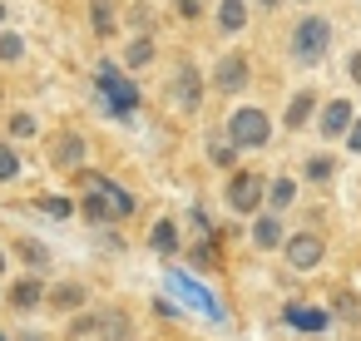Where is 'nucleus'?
<instances>
[{"instance_id": "34", "label": "nucleus", "mask_w": 361, "mask_h": 341, "mask_svg": "<svg viewBox=\"0 0 361 341\" xmlns=\"http://www.w3.org/2000/svg\"><path fill=\"white\" fill-rule=\"evenodd\" d=\"M0 272H6V252H0Z\"/></svg>"}, {"instance_id": "1", "label": "nucleus", "mask_w": 361, "mask_h": 341, "mask_svg": "<svg viewBox=\"0 0 361 341\" xmlns=\"http://www.w3.org/2000/svg\"><path fill=\"white\" fill-rule=\"evenodd\" d=\"M85 183H90V198L80 203V213L90 223H114V218H129L134 213V198L124 188H114L104 173H85Z\"/></svg>"}, {"instance_id": "15", "label": "nucleus", "mask_w": 361, "mask_h": 341, "mask_svg": "<svg viewBox=\"0 0 361 341\" xmlns=\"http://www.w3.org/2000/svg\"><path fill=\"white\" fill-rule=\"evenodd\" d=\"M252 242H257V247H277V242H282V223H277V213H272V218H257Z\"/></svg>"}, {"instance_id": "12", "label": "nucleus", "mask_w": 361, "mask_h": 341, "mask_svg": "<svg viewBox=\"0 0 361 341\" xmlns=\"http://www.w3.org/2000/svg\"><path fill=\"white\" fill-rule=\"evenodd\" d=\"M149 247H154L159 257H169V252L178 247V228H173V223H154V232H149Z\"/></svg>"}, {"instance_id": "10", "label": "nucleus", "mask_w": 361, "mask_h": 341, "mask_svg": "<svg viewBox=\"0 0 361 341\" xmlns=\"http://www.w3.org/2000/svg\"><path fill=\"white\" fill-rule=\"evenodd\" d=\"M287 321L302 326V331H326V311H322V306H297V302H292V306H287Z\"/></svg>"}, {"instance_id": "18", "label": "nucleus", "mask_w": 361, "mask_h": 341, "mask_svg": "<svg viewBox=\"0 0 361 341\" xmlns=\"http://www.w3.org/2000/svg\"><path fill=\"white\" fill-rule=\"evenodd\" d=\"M307 114H312V94H297V99L287 104V129H302Z\"/></svg>"}, {"instance_id": "30", "label": "nucleus", "mask_w": 361, "mask_h": 341, "mask_svg": "<svg viewBox=\"0 0 361 341\" xmlns=\"http://www.w3.org/2000/svg\"><path fill=\"white\" fill-rule=\"evenodd\" d=\"M346 144H351V154H361V119L351 124V134H346Z\"/></svg>"}, {"instance_id": "21", "label": "nucleus", "mask_w": 361, "mask_h": 341, "mask_svg": "<svg viewBox=\"0 0 361 341\" xmlns=\"http://www.w3.org/2000/svg\"><path fill=\"white\" fill-rule=\"evenodd\" d=\"M149 60H154V45H149V40H134V45H129V55H124V65H134V70H139V65H149Z\"/></svg>"}, {"instance_id": "5", "label": "nucleus", "mask_w": 361, "mask_h": 341, "mask_svg": "<svg viewBox=\"0 0 361 341\" xmlns=\"http://www.w3.org/2000/svg\"><path fill=\"white\" fill-rule=\"evenodd\" d=\"M262 193H267L262 173H238V178L228 183V208H233V213H257Z\"/></svg>"}, {"instance_id": "37", "label": "nucleus", "mask_w": 361, "mask_h": 341, "mask_svg": "<svg viewBox=\"0 0 361 341\" xmlns=\"http://www.w3.org/2000/svg\"><path fill=\"white\" fill-rule=\"evenodd\" d=\"M0 341H6V336H0Z\"/></svg>"}, {"instance_id": "7", "label": "nucleus", "mask_w": 361, "mask_h": 341, "mask_svg": "<svg viewBox=\"0 0 361 341\" xmlns=\"http://www.w3.org/2000/svg\"><path fill=\"white\" fill-rule=\"evenodd\" d=\"M351 124H356V119H351V99H331V104L322 109V134H326V139H346Z\"/></svg>"}, {"instance_id": "2", "label": "nucleus", "mask_w": 361, "mask_h": 341, "mask_svg": "<svg viewBox=\"0 0 361 341\" xmlns=\"http://www.w3.org/2000/svg\"><path fill=\"white\" fill-rule=\"evenodd\" d=\"M326 40H331V25H326L322 16H302L297 30H292V55H297L302 65H317V60L326 55Z\"/></svg>"}, {"instance_id": "8", "label": "nucleus", "mask_w": 361, "mask_h": 341, "mask_svg": "<svg viewBox=\"0 0 361 341\" xmlns=\"http://www.w3.org/2000/svg\"><path fill=\"white\" fill-rule=\"evenodd\" d=\"M287 262H292L297 272H307V267H317V262H322V237H312V232H302V237H292V242H287Z\"/></svg>"}, {"instance_id": "3", "label": "nucleus", "mask_w": 361, "mask_h": 341, "mask_svg": "<svg viewBox=\"0 0 361 341\" xmlns=\"http://www.w3.org/2000/svg\"><path fill=\"white\" fill-rule=\"evenodd\" d=\"M228 134H233V149H262L267 134H272V124H267L262 109H238L228 119Z\"/></svg>"}, {"instance_id": "28", "label": "nucleus", "mask_w": 361, "mask_h": 341, "mask_svg": "<svg viewBox=\"0 0 361 341\" xmlns=\"http://www.w3.org/2000/svg\"><path fill=\"white\" fill-rule=\"evenodd\" d=\"M307 173H312V178H331V159H326V154H317V159L307 163Z\"/></svg>"}, {"instance_id": "6", "label": "nucleus", "mask_w": 361, "mask_h": 341, "mask_svg": "<svg viewBox=\"0 0 361 341\" xmlns=\"http://www.w3.org/2000/svg\"><path fill=\"white\" fill-rule=\"evenodd\" d=\"M169 287H173V292L193 306V311H203V316H223V306H218V302H213V297H208V292H203L188 272H169Z\"/></svg>"}, {"instance_id": "19", "label": "nucleus", "mask_w": 361, "mask_h": 341, "mask_svg": "<svg viewBox=\"0 0 361 341\" xmlns=\"http://www.w3.org/2000/svg\"><path fill=\"white\" fill-rule=\"evenodd\" d=\"M50 302L70 311V306H80V302H85V287H75V282H65V287H55V297H50Z\"/></svg>"}, {"instance_id": "23", "label": "nucleus", "mask_w": 361, "mask_h": 341, "mask_svg": "<svg viewBox=\"0 0 361 341\" xmlns=\"http://www.w3.org/2000/svg\"><path fill=\"white\" fill-rule=\"evenodd\" d=\"M25 55V40L20 35H0V60H20Z\"/></svg>"}, {"instance_id": "9", "label": "nucleus", "mask_w": 361, "mask_h": 341, "mask_svg": "<svg viewBox=\"0 0 361 341\" xmlns=\"http://www.w3.org/2000/svg\"><path fill=\"white\" fill-rule=\"evenodd\" d=\"M213 80H218V89H223V94H238V89L247 85V60H243V55H228V60L218 65V75H213Z\"/></svg>"}, {"instance_id": "4", "label": "nucleus", "mask_w": 361, "mask_h": 341, "mask_svg": "<svg viewBox=\"0 0 361 341\" xmlns=\"http://www.w3.org/2000/svg\"><path fill=\"white\" fill-rule=\"evenodd\" d=\"M99 89H104V99H109V109L114 114H134V104H139V89L114 70V65H99Z\"/></svg>"}, {"instance_id": "11", "label": "nucleus", "mask_w": 361, "mask_h": 341, "mask_svg": "<svg viewBox=\"0 0 361 341\" xmlns=\"http://www.w3.org/2000/svg\"><path fill=\"white\" fill-rule=\"evenodd\" d=\"M198 89H203V85H198V75L183 65V70H178V80H173V94H178V104H188V109H193V104H198Z\"/></svg>"}, {"instance_id": "20", "label": "nucleus", "mask_w": 361, "mask_h": 341, "mask_svg": "<svg viewBox=\"0 0 361 341\" xmlns=\"http://www.w3.org/2000/svg\"><path fill=\"white\" fill-rule=\"evenodd\" d=\"M109 11H114L109 0H94V6H90V16H94V30H99V35H109V30H114V16H109Z\"/></svg>"}, {"instance_id": "13", "label": "nucleus", "mask_w": 361, "mask_h": 341, "mask_svg": "<svg viewBox=\"0 0 361 341\" xmlns=\"http://www.w3.org/2000/svg\"><path fill=\"white\" fill-rule=\"evenodd\" d=\"M40 297H45V287H40L35 277H25V282H16V287H11V302H16L20 311H30V306H35Z\"/></svg>"}, {"instance_id": "29", "label": "nucleus", "mask_w": 361, "mask_h": 341, "mask_svg": "<svg viewBox=\"0 0 361 341\" xmlns=\"http://www.w3.org/2000/svg\"><path fill=\"white\" fill-rule=\"evenodd\" d=\"M213 163H223V168H228V163H233V149H228V144H213Z\"/></svg>"}, {"instance_id": "24", "label": "nucleus", "mask_w": 361, "mask_h": 341, "mask_svg": "<svg viewBox=\"0 0 361 341\" xmlns=\"http://www.w3.org/2000/svg\"><path fill=\"white\" fill-rule=\"evenodd\" d=\"M292 193H297V188H292V178H277V183H272V208H287V203H292Z\"/></svg>"}, {"instance_id": "22", "label": "nucleus", "mask_w": 361, "mask_h": 341, "mask_svg": "<svg viewBox=\"0 0 361 341\" xmlns=\"http://www.w3.org/2000/svg\"><path fill=\"white\" fill-rule=\"evenodd\" d=\"M35 208H40V213H50V218H70V213H75V203H70V198H40Z\"/></svg>"}, {"instance_id": "32", "label": "nucleus", "mask_w": 361, "mask_h": 341, "mask_svg": "<svg viewBox=\"0 0 361 341\" xmlns=\"http://www.w3.org/2000/svg\"><path fill=\"white\" fill-rule=\"evenodd\" d=\"M351 80H356V85H361V50H356V55H351Z\"/></svg>"}, {"instance_id": "16", "label": "nucleus", "mask_w": 361, "mask_h": 341, "mask_svg": "<svg viewBox=\"0 0 361 341\" xmlns=\"http://www.w3.org/2000/svg\"><path fill=\"white\" fill-rule=\"evenodd\" d=\"M218 20H223V30H243V25H247V6H243V0H223V6H218Z\"/></svg>"}, {"instance_id": "35", "label": "nucleus", "mask_w": 361, "mask_h": 341, "mask_svg": "<svg viewBox=\"0 0 361 341\" xmlns=\"http://www.w3.org/2000/svg\"><path fill=\"white\" fill-rule=\"evenodd\" d=\"M262 6H277V0H262Z\"/></svg>"}, {"instance_id": "33", "label": "nucleus", "mask_w": 361, "mask_h": 341, "mask_svg": "<svg viewBox=\"0 0 361 341\" xmlns=\"http://www.w3.org/2000/svg\"><path fill=\"white\" fill-rule=\"evenodd\" d=\"M20 341H45V336H40V331H25V336H20Z\"/></svg>"}, {"instance_id": "31", "label": "nucleus", "mask_w": 361, "mask_h": 341, "mask_svg": "<svg viewBox=\"0 0 361 341\" xmlns=\"http://www.w3.org/2000/svg\"><path fill=\"white\" fill-rule=\"evenodd\" d=\"M178 11H183V16H188V20H193V16H198V11H203V6H198V0H178Z\"/></svg>"}, {"instance_id": "17", "label": "nucleus", "mask_w": 361, "mask_h": 341, "mask_svg": "<svg viewBox=\"0 0 361 341\" xmlns=\"http://www.w3.org/2000/svg\"><path fill=\"white\" fill-rule=\"evenodd\" d=\"M99 326H104V331H99L104 341H129V316H124V311H109Z\"/></svg>"}, {"instance_id": "36", "label": "nucleus", "mask_w": 361, "mask_h": 341, "mask_svg": "<svg viewBox=\"0 0 361 341\" xmlns=\"http://www.w3.org/2000/svg\"><path fill=\"white\" fill-rule=\"evenodd\" d=\"M0 20H6V6H0Z\"/></svg>"}, {"instance_id": "25", "label": "nucleus", "mask_w": 361, "mask_h": 341, "mask_svg": "<svg viewBox=\"0 0 361 341\" xmlns=\"http://www.w3.org/2000/svg\"><path fill=\"white\" fill-rule=\"evenodd\" d=\"M20 257H25L30 267H45V262H50V252H45L40 242H20Z\"/></svg>"}, {"instance_id": "14", "label": "nucleus", "mask_w": 361, "mask_h": 341, "mask_svg": "<svg viewBox=\"0 0 361 341\" xmlns=\"http://www.w3.org/2000/svg\"><path fill=\"white\" fill-rule=\"evenodd\" d=\"M80 159H85V139H75V134H70V139H60V144H55V163H60V168H75Z\"/></svg>"}, {"instance_id": "26", "label": "nucleus", "mask_w": 361, "mask_h": 341, "mask_svg": "<svg viewBox=\"0 0 361 341\" xmlns=\"http://www.w3.org/2000/svg\"><path fill=\"white\" fill-rule=\"evenodd\" d=\"M20 173V163H16V154L6 149V144H0V183H6V178H16Z\"/></svg>"}, {"instance_id": "27", "label": "nucleus", "mask_w": 361, "mask_h": 341, "mask_svg": "<svg viewBox=\"0 0 361 341\" xmlns=\"http://www.w3.org/2000/svg\"><path fill=\"white\" fill-rule=\"evenodd\" d=\"M11 134H20V139H35V119H30V114H11Z\"/></svg>"}]
</instances>
